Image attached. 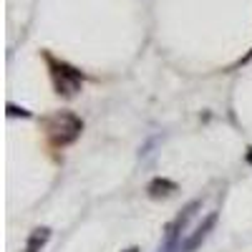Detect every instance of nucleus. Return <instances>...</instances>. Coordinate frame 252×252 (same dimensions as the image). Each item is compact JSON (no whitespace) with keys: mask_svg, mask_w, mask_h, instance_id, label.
<instances>
[{"mask_svg":"<svg viewBox=\"0 0 252 252\" xmlns=\"http://www.w3.org/2000/svg\"><path fill=\"white\" fill-rule=\"evenodd\" d=\"M215 224H217V215L212 212V215H209V217H207V220H204V222H202L197 229H194V235L189 237V240H187V242H184L179 250H182V252H194V250H197V247H199V245L207 240V235L215 229Z\"/></svg>","mask_w":252,"mask_h":252,"instance_id":"20e7f679","label":"nucleus"},{"mask_svg":"<svg viewBox=\"0 0 252 252\" xmlns=\"http://www.w3.org/2000/svg\"><path fill=\"white\" fill-rule=\"evenodd\" d=\"M48 63H51V78H53L56 91L61 96H68V98L76 96L81 91V86H83V73L78 68L68 66V63H63V61L58 63V61L48 58Z\"/></svg>","mask_w":252,"mask_h":252,"instance_id":"f03ea898","label":"nucleus"},{"mask_svg":"<svg viewBox=\"0 0 252 252\" xmlns=\"http://www.w3.org/2000/svg\"><path fill=\"white\" fill-rule=\"evenodd\" d=\"M245 159H247V164H252V146L247 149V154H245Z\"/></svg>","mask_w":252,"mask_h":252,"instance_id":"6e6552de","label":"nucleus"},{"mask_svg":"<svg viewBox=\"0 0 252 252\" xmlns=\"http://www.w3.org/2000/svg\"><path fill=\"white\" fill-rule=\"evenodd\" d=\"M43 126L53 146H68L83 131V121L73 111H53L51 116L43 119Z\"/></svg>","mask_w":252,"mask_h":252,"instance_id":"f257e3e1","label":"nucleus"},{"mask_svg":"<svg viewBox=\"0 0 252 252\" xmlns=\"http://www.w3.org/2000/svg\"><path fill=\"white\" fill-rule=\"evenodd\" d=\"M124 252H139V247H129V250H124Z\"/></svg>","mask_w":252,"mask_h":252,"instance_id":"1a4fd4ad","label":"nucleus"},{"mask_svg":"<svg viewBox=\"0 0 252 252\" xmlns=\"http://www.w3.org/2000/svg\"><path fill=\"white\" fill-rule=\"evenodd\" d=\"M199 204H202L199 199H197V202H189V204H187V207L182 209V215H179V217H177V220H174V222L169 224V229H166V242H169V245H174V242H177V240L182 237V229H184V227L189 224V220H192V217L197 215Z\"/></svg>","mask_w":252,"mask_h":252,"instance_id":"7ed1b4c3","label":"nucleus"},{"mask_svg":"<svg viewBox=\"0 0 252 252\" xmlns=\"http://www.w3.org/2000/svg\"><path fill=\"white\" fill-rule=\"evenodd\" d=\"M8 116H23V119H31V111H26V109H18L15 103H8Z\"/></svg>","mask_w":252,"mask_h":252,"instance_id":"0eeeda50","label":"nucleus"},{"mask_svg":"<svg viewBox=\"0 0 252 252\" xmlns=\"http://www.w3.org/2000/svg\"><path fill=\"white\" fill-rule=\"evenodd\" d=\"M51 240V229L48 227H35L33 232L28 235V242H26V252H40L46 247V242Z\"/></svg>","mask_w":252,"mask_h":252,"instance_id":"423d86ee","label":"nucleus"},{"mask_svg":"<svg viewBox=\"0 0 252 252\" xmlns=\"http://www.w3.org/2000/svg\"><path fill=\"white\" fill-rule=\"evenodd\" d=\"M146 192H149V197H154V199H159V197H169V194L177 192V182L166 179V177H157V179L149 182Z\"/></svg>","mask_w":252,"mask_h":252,"instance_id":"39448f33","label":"nucleus"}]
</instances>
